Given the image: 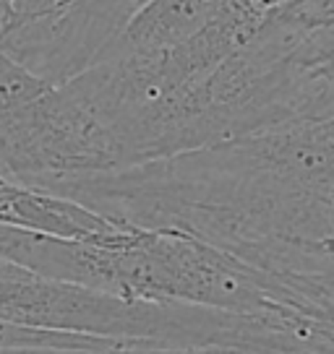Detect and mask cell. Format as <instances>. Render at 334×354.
<instances>
[{
	"mask_svg": "<svg viewBox=\"0 0 334 354\" xmlns=\"http://www.w3.org/2000/svg\"><path fill=\"white\" fill-rule=\"evenodd\" d=\"M0 346H53V349H115V346H136V344L112 342V339H97V336H81V333H58L39 331L26 326L0 321Z\"/></svg>",
	"mask_w": 334,
	"mask_h": 354,
	"instance_id": "277c9868",
	"label": "cell"
},
{
	"mask_svg": "<svg viewBox=\"0 0 334 354\" xmlns=\"http://www.w3.org/2000/svg\"><path fill=\"white\" fill-rule=\"evenodd\" d=\"M47 3H53V0H8V6H11L8 19H13V16H21V13L39 11V8H42V6H47Z\"/></svg>",
	"mask_w": 334,
	"mask_h": 354,
	"instance_id": "52a82bcc",
	"label": "cell"
},
{
	"mask_svg": "<svg viewBox=\"0 0 334 354\" xmlns=\"http://www.w3.org/2000/svg\"><path fill=\"white\" fill-rule=\"evenodd\" d=\"M47 190L110 221L199 234L285 279L308 302L334 274V115Z\"/></svg>",
	"mask_w": 334,
	"mask_h": 354,
	"instance_id": "6da1fadb",
	"label": "cell"
},
{
	"mask_svg": "<svg viewBox=\"0 0 334 354\" xmlns=\"http://www.w3.org/2000/svg\"><path fill=\"white\" fill-rule=\"evenodd\" d=\"M157 354H274V352H248V349H159Z\"/></svg>",
	"mask_w": 334,
	"mask_h": 354,
	"instance_id": "8992f818",
	"label": "cell"
},
{
	"mask_svg": "<svg viewBox=\"0 0 334 354\" xmlns=\"http://www.w3.org/2000/svg\"><path fill=\"white\" fill-rule=\"evenodd\" d=\"M8 13H11L8 0H0V32H3V26H6V21H8Z\"/></svg>",
	"mask_w": 334,
	"mask_h": 354,
	"instance_id": "ba28073f",
	"label": "cell"
},
{
	"mask_svg": "<svg viewBox=\"0 0 334 354\" xmlns=\"http://www.w3.org/2000/svg\"><path fill=\"white\" fill-rule=\"evenodd\" d=\"M118 169L115 144L73 78L0 110V177L47 188L60 180Z\"/></svg>",
	"mask_w": 334,
	"mask_h": 354,
	"instance_id": "7a4b0ae2",
	"label": "cell"
},
{
	"mask_svg": "<svg viewBox=\"0 0 334 354\" xmlns=\"http://www.w3.org/2000/svg\"><path fill=\"white\" fill-rule=\"evenodd\" d=\"M3 185H8V183H6V180H3V177H0V188H3Z\"/></svg>",
	"mask_w": 334,
	"mask_h": 354,
	"instance_id": "9c48e42d",
	"label": "cell"
},
{
	"mask_svg": "<svg viewBox=\"0 0 334 354\" xmlns=\"http://www.w3.org/2000/svg\"><path fill=\"white\" fill-rule=\"evenodd\" d=\"M157 346H115V349H53V346H0V354H157Z\"/></svg>",
	"mask_w": 334,
	"mask_h": 354,
	"instance_id": "5b68a950",
	"label": "cell"
},
{
	"mask_svg": "<svg viewBox=\"0 0 334 354\" xmlns=\"http://www.w3.org/2000/svg\"><path fill=\"white\" fill-rule=\"evenodd\" d=\"M0 224L66 240H102L118 230V221H110L76 198L16 183L0 188Z\"/></svg>",
	"mask_w": 334,
	"mask_h": 354,
	"instance_id": "3957f363",
	"label": "cell"
}]
</instances>
